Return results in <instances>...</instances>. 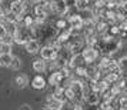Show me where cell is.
I'll use <instances>...</instances> for the list:
<instances>
[{"instance_id": "cell-1", "label": "cell", "mask_w": 127, "mask_h": 110, "mask_svg": "<svg viewBox=\"0 0 127 110\" xmlns=\"http://www.w3.org/2000/svg\"><path fill=\"white\" fill-rule=\"evenodd\" d=\"M81 56H83V59H84L86 63H93V62H96L98 59L97 47H90V46L84 47V49L81 50Z\"/></svg>"}, {"instance_id": "cell-2", "label": "cell", "mask_w": 127, "mask_h": 110, "mask_svg": "<svg viewBox=\"0 0 127 110\" xmlns=\"http://www.w3.org/2000/svg\"><path fill=\"white\" fill-rule=\"evenodd\" d=\"M57 54L59 52L52 46H44L40 49V56L43 60H46V62H53V60H56L57 59Z\"/></svg>"}, {"instance_id": "cell-3", "label": "cell", "mask_w": 127, "mask_h": 110, "mask_svg": "<svg viewBox=\"0 0 127 110\" xmlns=\"http://www.w3.org/2000/svg\"><path fill=\"white\" fill-rule=\"evenodd\" d=\"M67 23H69L70 30H81L84 27V22L80 17V14H71L67 19Z\"/></svg>"}, {"instance_id": "cell-4", "label": "cell", "mask_w": 127, "mask_h": 110, "mask_svg": "<svg viewBox=\"0 0 127 110\" xmlns=\"http://www.w3.org/2000/svg\"><path fill=\"white\" fill-rule=\"evenodd\" d=\"M23 10H24V4L22 3V0H14V1L10 3V9H9L7 12H10V13H13L14 16L20 17L22 13H23Z\"/></svg>"}, {"instance_id": "cell-5", "label": "cell", "mask_w": 127, "mask_h": 110, "mask_svg": "<svg viewBox=\"0 0 127 110\" xmlns=\"http://www.w3.org/2000/svg\"><path fill=\"white\" fill-rule=\"evenodd\" d=\"M63 104H64L63 102L57 100L53 94H49L47 99H46V106H49L52 110H62L63 109Z\"/></svg>"}, {"instance_id": "cell-6", "label": "cell", "mask_w": 127, "mask_h": 110, "mask_svg": "<svg viewBox=\"0 0 127 110\" xmlns=\"http://www.w3.org/2000/svg\"><path fill=\"white\" fill-rule=\"evenodd\" d=\"M24 47H26V50H27V53H30V54H36V53H40V44H39V41L36 40V39H32V40H29L26 44H24Z\"/></svg>"}, {"instance_id": "cell-7", "label": "cell", "mask_w": 127, "mask_h": 110, "mask_svg": "<svg viewBox=\"0 0 127 110\" xmlns=\"http://www.w3.org/2000/svg\"><path fill=\"white\" fill-rule=\"evenodd\" d=\"M32 86H33V89H36V90H41V89H44V87L47 86V80L41 74H37V76L33 77Z\"/></svg>"}, {"instance_id": "cell-8", "label": "cell", "mask_w": 127, "mask_h": 110, "mask_svg": "<svg viewBox=\"0 0 127 110\" xmlns=\"http://www.w3.org/2000/svg\"><path fill=\"white\" fill-rule=\"evenodd\" d=\"M47 69V62L43 60V59H37L33 62V70L37 72V73H41V72H46Z\"/></svg>"}, {"instance_id": "cell-9", "label": "cell", "mask_w": 127, "mask_h": 110, "mask_svg": "<svg viewBox=\"0 0 127 110\" xmlns=\"http://www.w3.org/2000/svg\"><path fill=\"white\" fill-rule=\"evenodd\" d=\"M14 83H16V86L20 87V89H23L29 84V77L26 74H19L16 76V79H14Z\"/></svg>"}, {"instance_id": "cell-10", "label": "cell", "mask_w": 127, "mask_h": 110, "mask_svg": "<svg viewBox=\"0 0 127 110\" xmlns=\"http://www.w3.org/2000/svg\"><path fill=\"white\" fill-rule=\"evenodd\" d=\"M0 59H1V66H6V67H10L13 60V54H0Z\"/></svg>"}, {"instance_id": "cell-11", "label": "cell", "mask_w": 127, "mask_h": 110, "mask_svg": "<svg viewBox=\"0 0 127 110\" xmlns=\"http://www.w3.org/2000/svg\"><path fill=\"white\" fill-rule=\"evenodd\" d=\"M12 53V44L0 41V54H10Z\"/></svg>"}, {"instance_id": "cell-12", "label": "cell", "mask_w": 127, "mask_h": 110, "mask_svg": "<svg viewBox=\"0 0 127 110\" xmlns=\"http://www.w3.org/2000/svg\"><path fill=\"white\" fill-rule=\"evenodd\" d=\"M90 0H77V3H76V7L79 9V12L81 10H86V9H90Z\"/></svg>"}, {"instance_id": "cell-13", "label": "cell", "mask_w": 127, "mask_h": 110, "mask_svg": "<svg viewBox=\"0 0 127 110\" xmlns=\"http://www.w3.org/2000/svg\"><path fill=\"white\" fill-rule=\"evenodd\" d=\"M10 69H12V70H20V69H22V60H20L19 57H16V56H13Z\"/></svg>"}, {"instance_id": "cell-14", "label": "cell", "mask_w": 127, "mask_h": 110, "mask_svg": "<svg viewBox=\"0 0 127 110\" xmlns=\"http://www.w3.org/2000/svg\"><path fill=\"white\" fill-rule=\"evenodd\" d=\"M7 35H9V33H7L6 24L3 23V22H0V41L3 40V39H4V37H6Z\"/></svg>"}, {"instance_id": "cell-15", "label": "cell", "mask_w": 127, "mask_h": 110, "mask_svg": "<svg viewBox=\"0 0 127 110\" xmlns=\"http://www.w3.org/2000/svg\"><path fill=\"white\" fill-rule=\"evenodd\" d=\"M76 3H77V0H64V4L67 6V9H69V7L76 6Z\"/></svg>"}, {"instance_id": "cell-16", "label": "cell", "mask_w": 127, "mask_h": 110, "mask_svg": "<svg viewBox=\"0 0 127 110\" xmlns=\"http://www.w3.org/2000/svg\"><path fill=\"white\" fill-rule=\"evenodd\" d=\"M73 110H84V106L79 102H76V103H73Z\"/></svg>"}, {"instance_id": "cell-17", "label": "cell", "mask_w": 127, "mask_h": 110, "mask_svg": "<svg viewBox=\"0 0 127 110\" xmlns=\"http://www.w3.org/2000/svg\"><path fill=\"white\" fill-rule=\"evenodd\" d=\"M19 110H32V107H30L29 104H22V106L19 107Z\"/></svg>"}, {"instance_id": "cell-18", "label": "cell", "mask_w": 127, "mask_h": 110, "mask_svg": "<svg viewBox=\"0 0 127 110\" xmlns=\"http://www.w3.org/2000/svg\"><path fill=\"white\" fill-rule=\"evenodd\" d=\"M43 110H52V109H50L49 106H44V107H43Z\"/></svg>"}, {"instance_id": "cell-19", "label": "cell", "mask_w": 127, "mask_h": 110, "mask_svg": "<svg viewBox=\"0 0 127 110\" xmlns=\"http://www.w3.org/2000/svg\"><path fill=\"white\" fill-rule=\"evenodd\" d=\"M0 66H1V59H0Z\"/></svg>"}, {"instance_id": "cell-20", "label": "cell", "mask_w": 127, "mask_h": 110, "mask_svg": "<svg viewBox=\"0 0 127 110\" xmlns=\"http://www.w3.org/2000/svg\"><path fill=\"white\" fill-rule=\"evenodd\" d=\"M0 1H1V0H0Z\"/></svg>"}]
</instances>
